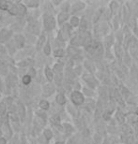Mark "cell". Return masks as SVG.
<instances>
[{"label": "cell", "instance_id": "obj_37", "mask_svg": "<svg viewBox=\"0 0 138 144\" xmlns=\"http://www.w3.org/2000/svg\"><path fill=\"white\" fill-rule=\"evenodd\" d=\"M123 131H124V132H126V133H128V134H130V133L132 132L131 128H130L129 126H123Z\"/></svg>", "mask_w": 138, "mask_h": 144}, {"label": "cell", "instance_id": "obj_41", "mask_svg": "<svg viewBox=\"0 0 138 144\" xmlns=\"http://www.w3.org/2000/svg\"><path fill=\"white\" fill-rule=\"evenodd\" d=\"M56 144H64V142H61V141H59V142H57Z\"/></svg>", "mask_w": 138, "mask_h": 144}, {"label": "cell", "instance_id": "obj_15", "mask_svg": "<svg viewBox=\"0 0 138 144\" xmlns=\"http://www.w3.org/2000/svg\"><path fill=\"white\" fill-rule=\"evenodd\" d=\"M56 101H57V104H59V105H64L65 103H66V97H65V96L63 95V94H58L57 96V97H56Z\"/></svg>", "mask_w": 138, "mask_h": 144}, {"label": "cell", "instance_id": "obj_26", "mask_svg": "<svg viewBox=\"0 0 138 144\" xmlns=\"http://www.w3.org/2000/svg\"><path fill=\"white\" fill-rule=\"evenodd\" d=\"M128 118L129 119H132L131 122L133 123V124H136L138 122V116L135 114V113H131L130 115H128Z\"/></svg>", "mask_w": 138, "mask_h": 144}, {"label": "cell", "instance_id": "obj_35", "mask_svg": "<svg viewBox=\"0 0 138 144\" xmlns=\"http://www.w3.org/2000/svg\"><path fill=\"white\" fill-rule=\"evenodd\" d=\"M18 10H19V13H21V14H24V12H25V8H24V6H18Z\"/></svg>", "mask_w": 138, "mask_h": 144}, {"label": "cell", "instance_id": "obj_23", "mask_svg": "<svg viewBox=\"0 0 138 144\" xmlns=\"http://www.w3.org/2000/svg\"><path fill=\"white\" fill-rule=\"evenodd\" d=\"M39 107L42 109L43 111H46V110H48L49 109V102L48 101H46V100H41L40 102H39Z\"/></svg>", "mask_w": 138, "mask_h": 144}, {"label": "cell", "instance_id": "obj_2", "mask_svg": "<svg viewBox=\"0 0 138 144\" xmlns=\"http://www.w3.org/2000/svg\"><path fill=\"white\" fill-rule=\"evenodd\" d=\"M43 24H44V27L46 30H49V31L53 30L56 27V20L51 15L45 14L43 16Z\"/></svg>", "mask_w": 138, "mask_h": 144}, {"label": "cell", "instance_id": "obj_24", "mask_svg": "<svg viewBox=\"0 0 138 144\" xmlns=\"http://www.w3.org/2000/svg\"><path fill=\"white\" fill-rule=\"evenodd\" d=\"M64 54H65V51L62 49H57L54 51V55L56 57H62V56H64Z\"/></svg>", "mask_w": 138, "mask_h": 144}, {"label": "cell", "instance_id": "obj_12", "mask_svg": "<svg viewBox=\"0 0 138 144\" xmlns=\"http://www.w3.org/2000/svg\"><path fill=\"white\" fill-rule=\"evenodd\" d=\"M68 52H69V54L72 56H77L81 51H79L78 49H77V47H74V46H71L68 48Z\"/></svg>", "mask_w": 138, "mask_h": 144}, {"label": "cell", "instance_id": "obj_14", "mask_svg": "<svg viewBox=\"0 0 138 144\" xmlns=\"http://www.w3.org/2000/svg\"><path fill=\"white\" fill-rule=\"evenodd\" d=\"M24 38L23 36H21V35H18V36H16L15 37V44L17 45V47H21L24 46Z\"/></svg>", "mask_w": 138, "mask_h": 144}, {"label": "cell", "instance_id": "obj_10", "mask_svg": "<svg viewBox=\"0 0 138 144\" xmlns=\"http://www.w3.org/2000/svg\"><path fill=\"white\" fill-rule=\"evenodd\" d=\"M85 8V4L83 3V2H75L74 4L72 6V10L73 12H75V11H79V10H81Z\"/></svg>", "mask_w": 138, "mask_h": 144}, {"label": "cell", "instance_id": "obj_27", "mask_svg": "<svg viewBox=\"0 0 138 144\" xmlns=\"http://www.w3.org/2000/svg\"><path fill=\"white\" fill-rule=\"evenodd\" d=\"M43 51H44V53H45L46 55H49V54L51 53V46H50L49 43H46V45L43 48Z\"/></svg>", "mask_w": 138, "mask_h": 144}, {"label": "cell", "instance_id": "obj_29", "mask_svg": "<svg viewBox=\"0 0 138 144\" xmlns=\"http://www.w3.org/2000/svg\"><path fill=\"white\" fill-rule=\"evenodd\" d=\"M64 126H65V130H66V132H68V133H70V132H72V131L73 130L72 126H71V125H69V124H65Z\"/></svg>", "mask_w": 138, "mask_h": 144}, {"label": "cell", "instance_id": "obj_19", "mask_svg": "<svg viewBox=\"0 0 138 144\" xmlns=\"http://www.w3.org/2000/svg\"><path fill=\"white\" fill-rule=\"evenodd\" d=\"M44 41H45V36H44V35H41L40 37H39L38 43H37V50H38V51H39V50L41 49V47H42Z\"/></svg>", "mask_w": 138, "mask_h": 144}, {"label": "cell", "instance_id": "obj_34", "mask_svg": "<svg viewBox=\"0 0 138 144\" xmlns=\"http://www.w3.org/2000/svg\"><path fill=\"white\" fill-rule=\"evenodd\" d=\"M55 71H56L57 73H61L62 65H55Z\"/></svg>", "mask_w": 138, "mask_h": 144}, {"label": "cell", "instance_id": "obj_8", "mask_svg": "<svg viewBox=\"0 0 138 144\" xmlns=\"http://www.w3.org/2000/svg\"><path fill=\"white\" fill-rule=\"evenodd\" d=\"M69 19V13L66 12V11H62L58 14V17H57V20H58V23L59 24H62L66 22L67 20Z\"/></svg>", "mask_w": 138, "mask_h": 144}, {"label": "cell", "instance_id": "obj_21", "mask_svg": "<svg viewBox=\"0 0 138 144\" xmlns=\"http://www.w3.org/2000/svg\"><path fill=\"white\" fill-rule=\"evenodd\" d=\"M9 12H10L11 15H17L19 14V10H18V6H15V5H12L11 8L9 9Z\"/></svg>", "mask_w": 138, "mask_h": 144}, {"label": "cell", "instance_id": "obj_13", "mask_svg": "<svg viewBox=\"0 0 138 144\" xmlns=\"http://www.w3.org/2000/svg\"><path fill=\"white\" fill-rule=\"evenodd\" d=\"M115 48V51H116V55L118 58L121 59V57L123 55V51H122V47L120 46L119 44H116L114 46Z\"/></svg>", "mask_w": 138, "mask_h": 144}, {"label": "cell", "instance_id": "obj_36", "mask_svg": "<svg viewBox=\"0 0 138 144\" xmlns=\"http://www.w3.org/2000/svg\"><path fill=\"white\" fill-rule=\"evenodd\" d=\"M100 14H101V11H100V10H97V11H96V14H95V15H100ZM98 20H99V16H97V17H96V18L94 19V20H93L94 23H97V22H98Z\"/></svg>", "mask_w": 138, "mask_h": 144}, {"label": "cell", "instance_id": "obj_1", "mask_svg": "<svg viewBox=\"0 0 138 144\" xmlns=\"http://www.w3.org/2000/svg\"><path fill=\"white\" fill-rule=\"evenodd\" d=\"M71 100L75 106H81L86 101L85 96L79 91H73L71 94Z\"/></svg>", "mask_w": 138, "mask_h": 144}, {"label": "cell", "instance_id": "obj_3", "mask_svg": "<svg viewBox=\"0 0 138 144\" xmlns=\"http://www.w3.org/2000/svg\"><path fill=\"white\" fill-rule=\"evenodd\" d=\"M83 80L86 82V84L88 85V87L91 89H94L98 85V81L97 80L92 76L91 74H84L83 76Z\"/></svg>", "mask_w": 138, "mask_h": 144}, {"label": "cell", "instance_id": "obj_18", "mask_svg": "<svg viewBox=\"0 0 138 144\" xmlns=\"http://www.w3.org/2000/svg\"><path fill=\"white\" fill-rule=\"evenodd\" d=\"M12 5L10 4V2H7V1H1L0 2V9H3V10H9L11 8Z\"/></svg>", "mask_w": 138, "mask_h": 144}, {"label": "cell", "instance_id": "obj_40", "mask_svg": "<svg viewBox=\"0 0 138 144\" xmlns=\"http://www.w3.org/2000/svg\"><path fill=\"white\" fill-rule=\"evenodd\" d=\"M134 113H135V114H136V115L138 116V107L136 108V110H135V112H134Z\"/></svg>", "mask_w": 138, "mask_h": 144}, {"label": "cell", "instance_id": "obj_28", "mask_svg": "<svg viewBox=\"0 0 138 144\" xmlns=\"http://www.w3.org/2000/svg\"><path fill=\"white\" fill-rule=\"evenodd\" d=\"M84 94L86 95V96H91L92 95H93V90L91 88L87 89V88H84Z\"/></svg>", "mask_w": 138, "mask_h": 144}, {"label": "cell", "instance_id": "obj_38", "mask_svg": "<svg viewBox=\"0 0 138 144\" xmlns=\"http://www.w3.org/2000/svg\"><path fill=\"white\" fill-rule=\"evenodd\" d=\"M7 143V140L4 138H0V144H6Z\"/></svg>", "mask_w": 138, "mask_h": 144}, {"label": "cell", "instance_id": "obj_39", "mask_svg": "<svg viewBox=\"0 0 138 144\" xmlns=\"http://www.w3.org/2000/svg\"><path fill=\"white\" fill-rule=\"evenodd\" d=\"M0 51H1V52H5L6 51V50L4 49V47L2 46V45H0Z\"/></svg>", "mask_w": 138, "mask_h": 144}, {"label": "cell", "instance_id": "obj_4", "mask_svg": "<svg viewBox=\"0 0 138 144\" xmlns=\"http://www.w3.org/2000/svg\"><path fill=\"white\" fill-rule=\"evenodd\" d=\"M70 33H71V30H70V25H65L63 26L60 32H59V36H58V38L61 39V40H66L67 38L70 37Z\"/></svg>", "mask_w": 138, "mask_h": 144}, {"label": "cell", "instance_id": "obj_32", "mask_svg": "<svg viewBox=\"0 0 138 144\" xmlns=\"http://www.w3.org/2000/svg\"><path fill=\"white\" fill-rule=\"evenodd\" d=\"M25 4L29 6V7H36L38 6V2H35V1H26Z\"/></svg>", "mask_w": 138, "mask_h": 144}, {"label": "cell", "instance_id": "obj_7", "mask_svg": "<svg viewBox=\"0 0 138 144\" xmlns=\"http://www.w3.org/2000/svg\"><path fill=\"white\" fill-rule=\"evenodd\" d=\"M10 35L11 33L7 30V29H2L0 31V42H5L7 41L9 38L10 37Z\"/></svg>", "mask_w": 138, "mask_h": 144}, {"label": "cell", "instance_id": "obj_9", "mask_svg": "<svg viewBox=\"0 0 138 144\" xmlns=\"http://www.w3.org/2000/svg\"><path fill=\"white\" fill-rule=\"evenodd\" d=\"M116 120H117V122L118 123L119 125H123L125 121H126V116L122 112H118L116 113Z\"/></svg>", "mask_w": 138, "mask_h": 144}, {"label": "cell", "instance_id": "obj_17", "mask_svg": "<svg viewBox=\"0 0 138 144\" xmlns=\"http://www.w3.org/2000/svg\"><path fill=\"white\" fill-rule=\"evenodd\" d=\"M45 76H46L48 80L52 82V80H54V73H53V71L51 70V68H49L48 66L45 68Z\"/></svg>", "mask_w": 138, "mask_h": 144}, {"label": "cell", "instance_id": "obj_20", "mask_svg": "<svg viewBox=\"0 0 138 144\" xmlns=\"http://www.w3.org/2000/svg\"><path fill=\"white\" fill-rule=\"evenodd\" d=\"M80 30L82 32H85L86 31V26H87V23H86V20L85 18H82L81 22H80Z\"/></svg>", "mask_w": 138, "mask_h": 144}, {"label": "cell", "instance_id": "obj_5", "mask_svg": "<svg viewBox=\"0 0 138 144\" xmlns=\"http://www.w3.org/2000/svg\"><path fill=\"white\" fill-rule=\"evenodd\" d=\"M39 29H40V26H39V23L38 22H32V23H29L28 31L31 32L32 34H35V35L39 34Z\"/></svg>", "mask_w": 138, "mask_h": 144}, {"label": "cell", "instance_id": "obj_42", "mask_svg": "<svg viewBox=\"0 0 138 144\" xmlns=\"http://www.w3.org/2000/svg\"><path fill=\"white\" fill-rule=\"evenodd\" d=\"M0 136H1V131H0Z\"/></svg>", "mask_w": 138, "mask_h": 144}, {"label": "cell", "instance_id": "obj_16", "mask_svg": "<svg viewBox=\"0 0 138 144\" xmlns=\"http://www.w3.org/2000/svg\"><path fill=\"white\" fill-rule=\"evenodd\" d=\"M18 65L22 67H26V66H29V65H33V60L32 59H25V60H23L22 62H20Z\"/></svg>", "mask_w": 138, "mask_h": 144}, {"label": "cell", "instance_id": "obj_30", "mask_svg": "<svg viewBox=\"0 0 138 144\" xmlns=\"http://www.w3.org/2000/svg\"><path fill=\"white\" fill-rule=\"evenodd\" d=\"M51 122H52L53 124H55V125H58V124H59V117L58 116H54L52 118V119H51Z\"/></svg>", "mask_w": 138, "mask_h": 144}, {"label": "cell", "instance_id": "obj_31", "mask_svg": "<svg viewBox=\"0 0 138 144\" xmlns=\"http://www.w3.org/2000/svg\"><path fill=\"white\" fill-rule=\"evenodd\" d=\"M6 112V105L4 103H0V115Z\"/></svg>", "mask_w": 138, "mask_h": 144}, {"label": "cell", "instance_id": "obj_22", "mask_svg": "<svg viewBox=\"0 0 138 144\" xmlns=\"http://www.w3.org/2000/svg\"><path fill=\"white\" fill-rule=\"evenodd\" d=\"M31 80H32L31 76L27 74V75H25V76H24V77H23L22 81H23V83H24V85H28V84L31 82Z\"/></svg>", "mask_w": 138, "mask_h": 144}, {"label": "cell", "instance_id": "obj_6", "mask_svg": "<svg viewBox=\"0 0 138 144\" xmlns=\"http://www.w3.org/2000/svg\"><path fill=\"white\" fill-rule=\"evenodd\" d=\"M55 92V86L52 83H49L43 87V96H49Z\"/></svg>", "mask_w": 138, "mask_h": 144}, {"label": "cell", "instance_id": "obj_11", "mask_svg": "<svg viewBox=\"0 0 138 144\" xmlns=\"http://www.w3.org/2000/svg\"><path fill=\"white\" fill-rule=\"evenodd\" d=\"M80 19L76 17V16H72V18H71V21H70V25L72 26V27H77V26H79L80 25Z\"/></svg>", "mask_w": 138, "mask_h": 144}, {"label": "cell", "instance_id": "obj_25", "mask_svg": "<svg viewBox=\"0 0 138 144\" xmlns=\"http://www.w3.org/2000/svg\"><path fill=\"white\" fill-rule=\"evenodd\" d=\"M43 135H44L45 139H46L47 140H50L53 138V133H52V131L50 130V129H46V130L44 131Z\"/></svg>", "mask_w": 138, "mask_h": 144}, {"label": "cell", "instance_id": "obj_33", "mask_svg": "<svg viewBox=\"0 0 138 144\" xmlns=\"http://www.w3.org/2000/svg\"><path fill=\"white\" fill-rule=\"evenodd\" d=\"M56 80H57V84L61 83V80H62V74H61V73H57V79H56Z\"/></svg>", "mask_w": 138, "mask_h": 144}]
</instances>
